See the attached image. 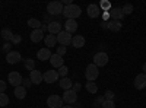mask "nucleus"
Listing matches in <instances>:
<instances>
[{
	"label": "nucleus",
	"mask_w": 146,
	"mask_h": 108,
	"mask_svg": "<svg viewBox=\"0 0 146 108\" xmlns=\"http://www.w3.org/2000/svg\"><path fill=\"white\" fill-rule=\"evenodd\" d=\"M80 13H82V9L78 6V5H69V6H64V9H63V16L66 18V19H76V18H79L80 16Z\"/></svg>",
	"instance_id": "obj_1"
},
{
	"label": "nucleus",
	"mask_w": 146,
	"mask_h": 108,
	"mask_svg": "<svg viewBox=\"0 0 146 108\" xmlns=\"http://www.w3.org/2000/svg\"><path fill=\"white\" fill-rule=\"evenodd\" d=\"M100 76V69L96 67L94 63L86 66V70H85V78H86L88 82H94L96 78Z\"/></svg>",
	"instance_id": "obj_2"
},
{
	"label": "nucleus",
	"mask_w": 146,
	"mask_h": 108,
	"mask_svg": "<svg viewBox=\"0 0 146 108\" xmlns=\"http://www.w3.org/2000/svg\"><path fill=\"white\" fill-rule=\"evenodd\" d=\"M63 9H64V6H63V3L62 2H50L47 5V12L50 15H62L63 13Z\"/></svg>",
	"instance_id": "obj_3"
},
{
	"label": "nucleus",
	"mask_w": 146,
	"mask_h": 108,
	"mask_svg": "<svg viewBox=\"0 0 146 108\" xmlns=\"http://www.w3.org/2000/svg\"><path fill=\"white\" fill-rule=\"evenodd\" d=\"M63 98L58 97V95H50L47 98V105L50 108H62L63 107Z\"/></svg>",
	"instance_id": "obj_4"
},
{
	"label": "nucleus",
	"mask_w": 146,
	"mask_h": 108,
	"mask_svg": "<svg viewBox=\"0 0 146 108\" xmlns=\"http://www.w3.org/2000/svg\"><path fill=\"white\" fill-rule=\"evenodd\" d=\"M108 63V54L104 53V51H100V53H96L94 56V64L96 67H102Z\"/></svg>",
	"instance_id": "obj_5"
},
{
	"label": "nucleus",
	"mask_w": 146,
	"mask_h": 108,
	"mask_svg": "<svg viewBox=\"0 0 146 108\" xmlns=\"http://www.w3.org/2000/svg\"><path fill=\"white\" fill-rule=\"evenodd\" d=\"M7 80H9V83H10L13 88H18V86L22 85L23 78L21 76V73H18V72H10L9 76H7Z\"/></svg>",
	"instance_id": "obj_6"
},
{
	"label": "nucleus",
	"mask_w": 146,
	"mask_h": 108,
	"mask_svg": "<svg viewBox=\"0 0 146 108\" xmlns=\"http://www.w3.org/2000/svg\"><path fill=\"white\" fill-rule=\"evenodd\" d=\"M57 37V42L60 44V45H69V44H72V34H69V32H66V31H62L60 34H57L56 35Z\"/></svg>",
	"instance_id": "obj_7"
},
{
	"label": "nucleus",
	"mask_w": 146,
	"mask_h": 108,
	"mask_svg": "<svg viewBox=\"0 0 146 108\" xmlns=\"http://www.w3.org/2000/svg\"><path fill=\"white\" fill-rule=\"evenodd\" d=\"M76 101H78V92H75L73 89L64 91V93H63V102H66V104H75Z\"/></svg>",
	"instance_id": "obj_8"
},
{
	"label": "nucleus",
	"mask_w": 146,
	"mask_h": 108,
	"mask_svg": "<svg viewBox=\"0 0 146 108\" xmlns=\"http://www.w3.org/2000/svg\"><path fill=\"white\" fill-rule=\"evenodd\" d=\"M21 60H22V56H21L19 51H10V53L6 54V62L9 64H16V63L21 62Z\"/></svg>",
	"instance_id": "obj_9"
},
{
	"label": "nucleus",
	"mask_w": 146,
	"mask_h": 108,
	"mask_svg": "<svg viewBox=\"0 0 146 108\" xmlns=\"http://www.w3.org/2000/svg\"><path fill=\"white\" fill-rule=\"evenodd\" d=\"M133 85H135V88L139 89V91L145 89V88H146V75H145V73L137 75V76L135 78V82H133Z\"/></svg>",
	"instance_id": "obj_10"
},
{
	"label": "nucleus",
	"mask_w": 146,
	"mask_h": 108,
	"mask_svg": "<svg viewBox=\"0 0 146 108\" xmlns=\"http://www.w3.org/2000/svg\"><path fill=\"white\" fill-rule=\"evenodd\" d=\"M86 12H88V16L89 18H98L101 15V9H100V5H96V3H92L86 7Z\"/></svg>",
	"instance_id": "obj_11"
},
{
	"label": "nucleus",
	"mask_w": 146,
	"mask_h": 108,
	"mask_svg": "<svg viewBox=\"0 0 146 108\" xmlns=\"http://www.w3.org/2000/svg\"><path fill=\"white\" fill-rule=\"evenodd\" d=\"M42 78H44V82L47 83H54L58 79V73H57V70H47L42 75Z\"/></svg>",
	"instance_id": "obj_12"
},
{
	"label": "nucleus",
	"mask_w": 146,
	"mask_h": 108,
	"mask_svg": "<svg viewBox=\"0 0 146 108\" xmlns=\"http://www.w3.org/2000/svg\"><path fill=\"white\" fill-rule=\"evenodd\" d=\"M29 79H31V82H32V85H40V83L44 80L42 73H41L40 70H32V72H29Z\"/></svg>",
	"instance_id": "obj_13"
},
{
	"label": "nucleus",
	"mask_w": 146,
	"mask_h": 108,
	"mask_svg": "<svg viewBox=\"0 0 146 108\" xmlns=\"http://www.w3.org/2000/svg\"><path fill=\"white\" fill-rule=\"evenodd\" d=\"M78 28H79V25H78L76 19H67V21L64 22V31H66V32H69V34L76 32V31H78Z\"/></svg>",
	"instance_id": "obj_14"
},
{
	"label": "nucleus",
	"mask_w": 146,
	"mask_h": 108,
	"mask_svg": "<svg viewBox=\"0 0 146 108\" xmlns=\"http://www.w3.org/2000/svg\"><path fill=\"white\" fill-rule=\"evenodd\" d=\"M47 28H48V34L57 35V34L62 32V23L57 22V21H53V22H50V23L47 25Z\"/></svg>",
	"instance_id": "obj_15"
},
{
	"label": "nucleus",
	"mask_w": 146,
	"mask_h": 108,
	"mask_svg": "<svg viewBox=\"0 0 146 108\" xmlns=\"http://www.w3.org/2000/svg\"><path fill=\"white\" fill-rule=\"evenodd\" d=\"M50 63H51L53 67H57V69H60L62 66H64L63 57H62V56H58V54H51V57H50Z\"/></svg>",
	"instance_id": "obj_16"
},
{
	"label": "nucleus",
	"mask_w": 146,
	"mask_h": 108,
	"mask_svg": "<svg viewBox=\"0 0 146 108\" xmlns=\"http://www.w3.org/2000/svg\"><path fill=\"white\" fill-rule=\"evenodd\" d=\"M36 57H38V60H41V62H47V60H50V57H51L50 48L44 47V48L38 50V53H36Z\"/></svg>",
	"instance_id": "obj_17"
},
{
	"label": "nucleus",
	"mask_w": 146,
	"mask_h": 108,
	"mask_svg": "<svg viewBox=\"0 0 146 108\" xmlns=\"http://www.w3.org/2000/svg\"><path fill=\"white\" fill-rule=\"evenodd\" d=\"M44 32L41 31V28L40 29H34L32 32H31V35H29V38H31V41L32 42H40V41H42L44 40Z\"/></svg>",
	"instance_id": "obj_18"
},
{
	"label": "nucleus",
	"mask_w": 146,
	"mask_h": 108,
	"mask_svg": "<svg viewBox=\"0 0 146 108\" xmlns=\"http://www.w3.org/2000/svg\"><path fill=\"white\" fill-rule=\"evenodd\" d=\"M110 16H111V19H114V21H121L124 18V13H123V10H121V7H111Z\"/></svg>",
	"instance_id": "obj_19"
},
{
	"label": "nucleus",
	"mask_w": 146,
	"mask_h": 108,
	"mask_svg": "<svg viewBox=\"0 0 146 108\" xmlns=\"http://www.w3.org/2000/svg\"><path fill=\"white\" fill-rule=\"evenodd\" d=\"M72 45L75 47V48H82V47H85V37L83 35H75V37L72 38Z\"/></svg>",
	"instance_id": "obj_20"
},
{
	"label": "nucleus",
	"mask_w": 146,
	"mask_h": 108,
	"mask_svg": "<svg viewBox=\"0 0 146 108\" xmlns=\"http://www.w3.org/2000/svg\"><path fill=\"white\" fill-rule=\"evenodd\" d=\"M121 27H123V23H121V21H108V29L113 31V32H118L121 29Z\"/></svg>",
	"instance_id": "obj_21"
},
{
	"label": "nucleus",
	"mask_w": 146,
	"mask_h": 108,
	"mask_svg": "<svg viewBox=\"0 0 146 108\" xmlns=\"http://www.w3.org/2000/svg\"><path fill=\"white\" fill-rule=\"evenodd\" d=\"M58 83H60V88L64 89V91H69V89L73 88V80L69 79V78H62V80H60Z\"/></svg>",
	"instance_id": "obj_22"
},
{
	"label": "nucleus",
	"mask_w": 146,
	"mask_h": 108,
	"mask_svg": "<svg viewBox=\"0 0 146 108\" xmlns=\"http://www.w3.org/2000/svg\"><path fill=\"white\" fill-rule=\"evenodd\" d=\"M44 42H45V45L47 47H54L56 44H57V37L56 35H51V34H48V35H45L44 37Z\"/></svg>",
	"instance_id": "obj_23"
},
{
	"label": "nucleus",
	"mask_w": 146,
	"mask_h": 108,
	"mask_svg": "<svg viewBox=\"0 0 146 108\" xmlns=\"http://www.w3.org/2000/svg\"><path fill=\"white\" fill-rule=\"evenodd\" d=\"M15 98H18V99H23L27 97V88L25 86H18V88H15Z\"/></svg>",
	"instance_id": "obj_24"
},
{
	"label": "nucleus",
	"mask_w": 146,
	"mask_h": 108,
	"mask_svg": "<svg viewBox=\"0 0 146 108\" xmlns=\"http://www.w3.org/2000/svg\"><path fill=\"white\" fill-rule=\"evenodd\" d=\"M12 37H13V32H12L9 28L2 29V38H3L6 42H10V41H12Z\"/></svg>",
	"instance_id": "obj_25"
},
{
	"label": "nucleus",
	"mask_w": 146,
	"mask_h": 108,
	"mask_svg": "<svg viewBox=\"0 0 146 108\" xmlns=\"http://www.w3.org/2000/svg\"><path fill=\"white\" fill-rule=\"evenodd\" d=\"M85 88H86V91L89 93H96L98 92V85H96L95 82H88L86 85H85Z\"/></svg>",
	"instance_id": "obj_26"
},
{
	"label": "nucleus",
	"mask_w": 146,
	"mask_h": 108,
	"mask_svg": "<svg viewBox=\"0 0 146 108\" xmlns=\"http://www.w3.org/2000/svg\"><path fill=\"white\" fill-rule=\"evenodd\" d=\"M28 27H31L34 29H40L41 28V22L38 19H35V18H31V19H28Z\"/></svg>",
	"instance_id": "obj_27"
},
{
	"label": "nucleus",
	"mask_w": 146,
	"mask_h": 108,
	"mask_svg": "<svg viewBox=\"0 0 146 108\" xmlns=\"http://www.w3.org/2000/svg\"><path fill=\"white\" fill-rule=\"evenodd\" d=\"M121 10H123V13H124V15H131V13H133V10H135V7H133V5L127 3V5H124L123 7H121Z\"/></svg>",
	"instance_id": "obj_28"
},
{
	"label": "nucleus",
	"mask_w": 146,
	"mask_h": 108,
	"mask_svg": "<svg viewBox=\"0 0 146 108\" xmlns=\"http://www.w3.org/2000/svg\"><path fill=\"white\" fill-rule=\"evenodd\" d=\"M25 69L29 70V72L35 70V62H34L32 58H27V60H25Z\"/></svg>",
	"instance_id": "obj_29"
},
{
	"label": "nucleus",
	"mask_w": 146,
	"mask_h": 108,
	"mask_svg": "<svg viewBox=\"0 0 146 108\" xmlns=\"http://www.w3.org/2000/svg\"><path fill=\"white\" fill-rule=\"evenodd\" d=\"M6 105H9V97L5 92H2L0 93V107H6Z\"/></svg>",
	"instance_id": "obj_30"
},
{
	"label": "nucleus",
	"mask_w": 146,
	"mask_h": 108,
	"mask_svg": "<svg viewBox=\"0 0 146 108\" xmlns=\"http://www.w3.org/2000/svg\"><path fill=\"white\" fill-rule=\"evenodd\" d=\"M100 9L102 12H110V10H111V3H110V2H101L100 3Z\"/></svg>",
	"instance_id": "obj_31"
},
{
	"label": "nucleus",
	"mask_w": 146,
	"mask_h": 108,
	"mask_svg": "<svg viewBox=\"0 0 146 108\" xmlns=\"http://www.w3.org/2000/svg\"><path fill=\"white\" fill-rule=\"evenodd\" d=\"M57 73H58V76L66 78V76H67V73H69V67H67V66H62V67L58 69V72H57Z\"/></svg>",
	"instance_id": "obj_32"
},
{
	"label": "nucleus",
	"mask_w": 146,
	"mask_h": 108,
	"mask_svg": "<svg viewBox=\"0 0 146 108\" xmlns=\"http://www.w3.org/2000/svg\"><path fill=\"white\" fill-rule=\"evenodd\" d=\"M105 102V97L104 95H100V97H96V99H95V107H102V104Z\"/></svg>",
	"instance_id": "obj_33"
},
{
	"label": "nucleus",
	"mask_w": 146,
	"mask_h": 108,
	"mask_svg": "<svg viewBox=\"0 0 146 108\" xmlns=\"http://www.w3.org/2000/svg\"><path fill=\"white\" fill-rule=\"evenodd\" d=\"M104 97H105L107 101H114V97H115V95H114L113 91H105V95H104Z\"/></svg>",
	"instance_id": "obj_34"
},
{
	"label": "nucleus",
	"mask_w": 146,
	"mask_h": 108,
	"mask_svg": "<svg viewBox=\"0 0 146 108\" xmlns=\"http://www.w3.org/2000/svg\"><path fill=\"white\" fill-rule=\"evenodd\" d=\"M22 41V37H21V35L19 34H13V37H12V44H19Z\"/></svg>",
	"instance_id": "obj_35"
},
{
	"label": "nucleus",
	"mask_w": 146,
	"mask_h": 108,
	"mask_svg": "<svg viewBox=\"0 0 146 108\" xmlns=\"http://www.w3.org/2000/svg\"><path fill=\"white\" fill-rule=\"evenodd\" d=\"M66 51H67L66 47H64V45H60V47H57V53H56V54H58V56L63 57V56L66 54Z\"/></svg>",
	"instance_id": "obj_36"
},
{
	"label": "nucleus",
	"mask_w": 146,
	"mask_h": 108,
	"mask_svg": "<svg viewBox=\"0 0 146 108\" xmlns=\"http://www.w3.org/2000/svg\"><path fill=\"white\" fill-rule=\"evenodd\" d=\"M102 108H115V104H114V101H107L105 99V102L102 104Z\"/></svg>",
	"instance_id": "obj_37"
},
{
	"label": "nucleus",
	"mask_w": 146,
	"mask_h": 108,
	"mask_svg": "<svg viewBox=\"0 0 146 108\" xmlns=\"http://www.w3.org/2000/svg\"><path fill=\"white\" fill-rule=\"evenodd\" d=\"M10 48H12V42H6V44H3V51L5 53H10Z\"/></svg>",
	"instance_id": "obj_38"
},
{
	"label": "nucleus",
	"mask_w": 146,
	"mask_h": 108,
	"mask_svg": "<svg viewBox=\"0 0 146 108\" xmlns=\"http://www.w3.org/2000/svg\"><path fill=\"white\" fill-rule=\"evenodd\" d=\"M31 85H32V82H31V79H23V80H22V86H25L27 89H28V88H29Z\"/></svg>",
	"instance_id": "obj_39"
},
{
	"label": "nucleus",
	"mask_w": 146,
	"mask_h": 108,
	"mask_svg": "<svg viewBox=\"0 0 146 108\" xmlns=\"http://www.w3.org/2000/svg\"><path fill=\"white\" fill-rule=\"evenodd\" d=\"M6 88H7V83H6L5 80H0V93L5 92V91H6Z\"/></svg>",
	"instance_id": "obj_40"
},
{
	"label": "nucleus",
	"mask_w": 146,
	"mask_h": 108,
	"mask_svg": "<svg viewBox=\"0 0 146 108\" xmlns=\"http://www.w3.org/2000/svg\"><path fill=\"white\" fill-rule=\"evenodd\" d=\"M110 18H111V16H110V12H102V19H104V22H107Z\"/></svg>",
	"instance_id": "obj_41"
},
{
	"label": "nucleus",
	"mask_w": 146,
	"mask_h": 108,
	"mask_svg": "<svg viewBox=\"0 0 146 108\" xmlns=\"http://www.w3.org/2000/svg\"><path fill=\"white\" fill-rule=\"evenodd\" d=\"M80 83H75V85H73V91H75V92H78V91H80Z\"/></svg>",
	"instance_id": "obj_42"
},
{
	"label": "nucleus",
	"mask_w": 146,
	"mask_h": 108,
	"mask_svg": "<svg viewBox=\"0 0 146 108\" xmlns=\"http://www.w3.org/2000/svg\"><path fill=\"white\" fill-rule=\"evenodd\" d=\"M101 27L102 28H108V22H101Z\"/></svg>",
	"instance_id": "obj_43"
},
{
	"label": "nucleus",
	"mask_w": 146,
	"mask_h": 108,
	"mask_svg": "<svg viewBox=\"0 0 146 108\" xmlns=\"http://www.w3.org/2000/svg\"><path fill=\"white\" fill-rule=\"evenodd\" d=\"M143 73H145V75H146V63H145V64H143Z\"/></svg>",
	"instance_id": "obj_44"
},
{
	"label": "nucleus",
	"mask_w": 146,
	"mask_h": 108,
	"mask_svg": "<svg viewBox=\"0 0 146 108\" xmlns=\"http://www.w3.org/2000/svg\"><path fill=\"white\" fill-rule=\"evenodd\" d=\"M62 108H73V107H72V105H63Z\"/></svg>",
	"instance_id": "obj_45"
}]
</instances>
